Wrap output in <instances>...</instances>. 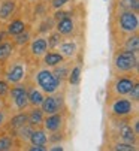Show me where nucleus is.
<instances>
[{
  "label": "nucleus",
  "mask_w": 139,
  "mask_h": 151,
  "mask_svg": "<svg viewBox=\"0 0 139 151\" xmlns=\"http://www.w3.org/2000/svg\"><path fill=\"white\" fill-rule=\"evenodd\" d=\"M27 27H29V24H27L26 19H22L19 17H15V18H11L8 21V24H6V33H8L9 37H14V36L22 33Z\"/></svg>",
  "instance_id": "18"
},
{
  "label": "nucleus",
  "mask_w": 139,
  "mask_h": 151,
  "mask_svg": "<svg viewBox=\"0 0 139 151\" xmlns=\"http://www.w3.org/2000/svg\"><path fill=\"white\" fill-rule=\"evenodd\" d=\"M30 39H32V29H30V26H29L22 33L14 36V37H12V42H14V45H15L17 48H24V47L29 44Z\"/></svg>",
  "instance_id": "28"
},
{
  "label": "nucleus",
  "mask_w": 139,
  "mask_h": 151,
  "mask_svg": "<svg viewBox=\"0 0 139 151\" xmlns=\"http://www.w3.org/2000/svg\"><path fill=\"white\" fill-rule=\"evenodd\" d=\"M139 68V54L115 50L112 54L111 73L112 75H126V73H138Z\"/></svg>",
  "instance_id": "4"
},
{
  "label": "nucleus",
  "mask_w": 139,
  "mask_h": 151,
  "mask_svg": "<svg viewBox=\"0 0 139 151\" xmlns=\"http://www.w3.org/2000/svg\"><path fill=\"white\" fill-rule=\"evenodd\" d=\"M112 9H123V11H139V0H115Z\"/></svg>",
  "instance_id": "27"
},
{
  "label": "nucleus",
  "mask_w": 139,
  "mask_h": 151,
  "mask_svg": "<svg viewBox=\"0 0 139 151\" xmlns=\"http://www.w3.org/2000/svg\"><path fill=\"white\" fill-rule=\"evenodd\" d=\"M54 29H55V30H57L64 39H66V37H72V36H75V35H76V30H78L75 17L72 15V17H67V18H64V19L57 21L55 26H54Z\"/></svg>",
  "instance_id": "14"
},
{
  "label": "nucleus",
  "mask_w": 139,
  "mask_h": 151,
  "mask_svg": "<svg viewBox=\"0 0 139 151\" xmlns=\"http://www.w3.org/2000/svg\"><path fill=\"white\" fill-rule=\"evenodd\" d=\"M139 30V17L138 12L133 11H123V9H112L111 14V35L112 42L118 39L138 33Z\"/></svg>",
  "instance_id": "1"
},
{
  "label": "nucleus",
  "mask_w": 139,
  "mask_h": 151,
  "mask_svg": "<svg viewBox=\"0 0 139 151\" xmlns=\"http://www.w3.org/2000/svg\"><path fill=\"white\" fill-rule=\"evenodd\" d=\"M3 78L12 85L24 82L29 78V68H27V60L24 55H17L11 57L3 68Z\"/></svg>",
  "instance_id": "6"
},
{
  "label": "nucleus",
  "mask_w": 139,
  "mask_h": 151,
  "mask_svg": "<svg viewBox=\"0 0 139 151\" xmlns=\"http://www.w3.org/2000/svg\"><path fill=\"white\" fill-rule=\"evenodd\" d=\"M73 0H50L48 2V8H50V12L55 11V9H61V8H66L69 5H72Z\"/></svg>",
  "instance_id": "32"
},
{
  "label": "nucleus",
  "mask_w": 139,
  "mask_h": 151,
  "mask_svg": "<svg viewBox=\"0 0 139 151\" xmlns=\"http://www.w3.org/2000/svg\"><path fill=\"white\" fill-rule=\"evenodd\" d=\"M72 61L73 60H64V61H61L60 64H57V66H54L53 68V72H54V75L61 81V82H66V79H67V75H69V70H71V68H72Z\"/></svg>",
  "instance_id": "23"
},
{
  "label": "nucleus",
  "mask_w": 139,
  "mask_h": 151,
  "mask_svg": "<svg viewBox=\"0 0 139 151\" xmlns=\"http://www.w3.org/2000/svg\"><path fill=\"white\" fill-rule=\"evenodd\" d=\"M48 150L50 151H63V145L61 144H48Z\"/></svg>",
  "instance_id": "37"
},
{
  "label": "nucleus",
  "mask_w": 139,
  "mask_h": 151,
  "mask_svg": "<svg viewBox=\"0 0 139 151\" xmlns=\"http://www.w3.org/2000/svg\"><path fill=\"white\" fill-rule=\"evenodd\" d=\"M66 58L57 51V50H48L45 54H43V57L40 58V64L42 66H45V68H50V69H53L54 66H57V64H60L61 61H64Z\"/></svg>",
  "instance_id": "19"
},
{
  "label": "nucleus",
  "mask_w": 139,
  "mask_h": 151,
  "mask_svg": "<svg viewBox=\"0 0 139 151\" xmlns=\"http://www.w3.org/2000/svg\"><path fill=\"white\" fill-rule=\"evenodd\" d=\"M9 87L11 84L5 79V78H0V97H6L8 96V91H9Z\"/></svg>",
  "instance_id": "34"
},
{
  "label": "nucleus",
  "mask_w": 139,
  "mask_h": 151,
  "mask_svg": "<svg viewBox=\"0 0 139 151\" xmlns=\"http://www.w3.org/2000/svg\"><path fill=\"white\" fill-rule=\"evenodd\" d=\"M45 114L42 112V109L39 106H30L27 109V123L33 127H42Z\"/></svg>",
  "instance_id": "20"
},
{
  "label": "nucleus",
  "mask_w": 139,
  "mask_h": 151,
  "mask_svg": "<svg viewBox=\"0 0 139 151\" xmlns=\"http://www.w3.org/2000/svg\"><path fill=\"white\" fill-rule=\"evenodd\" d=\"M6 109L9 112H17V111H26L29 109V99H27V82H19V84H12L9 87L8 96L5 97Z\"/></svg>",
  "instance_id": "7"
},
{
  "label": "nucleus",
  "mask_w": 139,
  "mask_h": 151,
  "mask_svg": "<svg viewBox=\"0 0 139 151\" xmlns=\"http://www.w3.org/2000/svg\"><path fill=\"white\" fill-rule=\"evenodd\" d=\"M29 79V78H27ZM32 81L36 87H39L45 94H54V93H58V91H63V85L66 82H61L53 72V69L50 68H45V66H40V68H36L33 72H32V78L29 79Z\"/></svg>",
  "instance_id": "3"
},
{
  "label": "nucleus",
  "mask_w": 139,
  "mask_h": 151,
  "mask_svg": "<svg viewBox=\"0 0 139 151\" xmlns=\"http://www.w3.org/2000/svg\"><path fill=\"white\" fill-rule=\"evenodd\" d=\"M106 150H112V151H136L138 150V145H133V144H127V142H123V141H114V139H109L108 145L103 147Z\"/></svg>",
  "instance_id": "26"
},
{
  "label": "nucleus",
  "mask_w": 139,
  "mask_h": 151,
  "mask_svg": "<svg viewBox=\"0 0 139 151\" xmlns=\"http://www.w3.org/2000/svg\"><path fill=\"white\" fill-rule=\"evenodd\" d=\"M26 82H27V99H29V106H40V103H42V100H43V97H45V93H43L39 87H36V85H35L32 81L26 79Z\"/></svg>",
  "instance_id": "17"
},
{
  "label": "nucleus",
  "mask_w": 139,
  "mask_h": 151,
  "mask_svg": "<svg viewBox=\"0 0 139 151\" xmlns=\"http://www.w3.org/2000/svg\"><path fill=\"white\" fill-rule=\"evenodd\" d=\"M39 108L42 109V112L45 115H51V114H55V112H66L67 105H66L64 91H58V93H54V94H45Z\"/></svg>",
  "instance_id": "9"
},
{
  "label": "nucleus",
  "mask_w": 139,
  "mask_h": 151,
  "mask_svg": "<svg viewBox=\"0 0 139 151\" xmlns=\"http://www.w3.org/2000/svg\"><path fill=\"white\" fill-rule=\"evenodd\" d=\"M66 124H67V111L45 115L42 127L46 130V133H55V132H66Z\"/></svg>",
  "instance_id": "11"
},
{
  "label": "nucleus",
  "mask_w": 139,
  "mask_h": 151,
  "mask_svg": "<svg viewBox=\"0 0 139 151\" xmlns=\"http://www.w3.org/2000/svg\"><path fill=\"white\" fill-rule=\"evenodd\" d=\"M66 60H75L79 54V45L75 39H71V40H61L58 47L55 48Z\"/></svg>",
  "instance_id": "15"
},
{
  "label": "nucleus",
  "mask_w": 139,
  "mask_h": 151,
  "mask_svg": "<svg viewBox=\"0 0 139 151\" xmlns=\"http://www.w3.org/2000/svg\"><path fill=\"white\" fill-rule=\"evenodd\" d=\"M29 2H39V0H29Z\"/></svg>",
  "instance_id": "40"
},
{
  "label": "nucleus",
  "mask_w": 139,
  "mask_h": 151,
  "mask_svg": "<svg viewBox=\"0 0 139 151\" xmlns=\"http://www.w3.org/2000/svg\"><path fill=\"white\" fill-rule=\"evenodd\" d=\"M73 15V9H66V8H61V9H55V11H53L51 12V17H53V19L55 21H60V19H64V18H67V17H72Z\"/></svg>",
  "instance_id": "31"
},
{
  "label": "nucleus",
  "mask_w": 139,
  "mask_h": 151,
  "mask_svg": "<svg viewBox=\"0 0 139 151\" xmlns=\"http://www.w3.org/2000/svg\"><path fill=\"white\" fill-rule=\"evenodd\" d=\"M24 48L27 50V55L33 61H40V58L43 57V54L48 51L46 37L45 36H40V35H35V36H32V39L29 40V44Z\"/></svg>",
  "instance_id": "10"
},
{
  "label": "nucleus",
  "mask_w": 139,
  "mask_h": 151,
  "mask_svg": "<svg viewBox=\"0 0 139 151\" xmlns=\"http://www.w3.org/2000/svg\"><path fill=\"white\" fill-rule=\"evenodd\" d=\"M106 99L108 118L130 120L132 117L138 115V103L130 100L127 96H109Z\"/></svg>",
  "instance_id": "2"
},
{
  "label": "nucleus",
  "mask_w": 139,
  "mask_h": 151,
  "mask_svg": "<svg viewBox=\"0 0 139 151\" xmlns=\"http://www.w3.org/2000/svg\"><path fill=\"white\" fill-rule=\"evenodd\" d=\"M17 147H18L17 141H15V138L11 133H8L5 130L0 133V151H12Z\"/></svg>",
  "instance_id": "25"
},
{
  "label": "nucleus",
  "mask_w": 139,
  "mask_h": 151,
  "mask_svg": "<svg viewBox=\"0 0 139 151\" xmlns=\"http://www.w3.org/2000/svg\"><path fill=\"white\" fill-rule=\"evenodd\" d=\"M6 39H9L6 30H0V42H3V40H6Z\"/></svg>",
  "instance_id": "38"
},
{
  "label": "nucleus",
  "mask_w": 139,
  "mask_h": 151,
  "mask_svg": "<svg viewBox=\"0 0 139 151\" xmlns=\"http://www.w3.org/2000/svg\"><path fill=\"white\" fill-rule=\"evenodd\" d=\"M8 117H9V111L6 109V108H2V109H0V130L3 129V126H5Z\"/></svg>",
  "instance_id": "36"
},
{
  "label": "nucleus",
  "mask_w": 139,
  "mask_h": 151,
  "mask_svg": "<svg viewBox=\"0 0 139 151\" xmlns=\"http://www.w3.org/2000/svg\"><path fill=\"white\" fill-rule=\"evenodd\" d=\"M81 72H82V66H81L79 63H76L75 66H72L71 70H69V75H67L66 82L71 84V85H78L79 81H81Z\"/></svg>",
  "instance_id": "29"
},
{
  "label": "nucleus",
  "mask_w": 139,
  "mask_h": 151,
  "mask_svg": "<svg viewBox=\"0 0 139 151\" xmlns=\"http://www.w3.org/2000/svg\"><path fill=\"white\" fill-rule=\"evenodd\" d=\"M2 108H6V103H5L3 97H0V109H2Z\"/></svg>",
  "instance_id": "39"
},
{
  "label": "nucleus",
  "mask_w": 139,
  "mask_h": 151,
  "mask_svg": "<svg viewBox=\"0 0 139 151\" xmlns=\"http://www.w3.org/2000/svg\"><path fill=\"white\" fill-rule=\"evenodd\" d=\"M114 44V51L120 50V51H129V52H138L139 54V35L133 33V35H127L121 39H118Z\"/></svg>",
  "instance_id": "13"
},
{
  "label": "nucleus",
  "mask_w": 139,
  "mask_h": 151,
  "mask_svg": "<svg viewBox=\"0 0 139 151\" xmlns=\"http://www.w3.org/2000/svg\"><path fill=\"white\" fill-rule=\"evenodd\" d=\"M22 150H26V151H46V150H48V145L26 144V145H22Z\"/></svg>",
  "instance_id": "35"
},
{
  "label": "nucleus",
  "mask_w": 139,
  "mask_h": 151,
  "mask_svg": "<svg viewBox=\"0 0 139 151\" xmlns=\"http://www.w3.org/2000/svg\"><path fill=\"white\" fill-rule=\"evenodd\" d=\"M127 97L130 100H133L135 103H139V81L133 85V88L130 90V93L127 94Z\"/></svg>",
  "instance_id": "33"
},
{
  "label": "nucleus",
  "mask_w": 139,
  "mask_h": 151,
  "mask_svg": "<svg viewBox=\"0 0 139 151\" xmlns=\"http://www.w3.org/2000/svg\"><path fill=\"white\" fill-rule=\"evenodd\" d=\"M26 124H29L27 123V109L26 111H17V112H12V115L8 117L2 130L14 135V132H17L19 127L26 126Z\"/></svg>",
  "instance_id": "12"
},
{
  "label": "nucleus",
  "mask_w": 139,
  "mask_h": 151,
  "mask_svg": "<svg viewBox=\"0 0 139 151\" xmlns=\"http://www.w3.org/2000/svg\"><path fill=\"white\" fill-rule=\"evenodd\" d=\"M29 144H36V145H48V133L43 127H35L33 132L30 133Z\"/></svg>",
  "instance_id": "22"
},
{
  "label": "nucleus",
  "mask_w": 139,
  "mask_h": 151,
  "mask_svg": "<svg viewBox=\"0 0 139 151\" xmlns=\"http://www.w3.org/2000/svg\"><path fill=\"white\" fill-rule=\"evenodd\" d=\"M106 135H109V139L123 141L133 145H138V139H139V136L133 132L130 126V120H121V118H108Z\"/></svg>",
  "instance_id": "5"
},
{
  "label": "nucleus",
  "mask_w": 139,
  "mask_h": 151,
  "mask_svg": "<svg viewBox=\"0 0 139 151\" xmlns=\"http://www.w3.org/2000/svg\"><path fill=\"white\" fill-rule=\"evenodd\" d=\"M18 8L17 0H0V21L8 23L11 18H14Z\"/></svg>",
  "instance_id": "16"
},
{
  "label": "nucleus",
  "mask_w": 139,
  "mask_h": 151,
  "mask_svg": "<svg viewBox=\"0 0 139 151\" xmlns=\"http://www.w3.org/2000/svg\"><path fill=\"white\" fill-rule=\"evenodd\" d=\"M46 37V44H48V50H55L57 47H58V44H60V42L64 39L55 29L54 30H51L48 35H46L45 36Z\"/></svg>",
  "instance_id": "30"
},
{
  "label": "nucleus",
  "mask_w": 139,
  "mask_h": 151,
  "mask_svg": "<svg viewBox=\"0 0 139 151\" xmlns=\"http://www.w3.org/2000/svg\"><path fill=\"white\" fill-rule=\"evenodd\" d=\"M54 26H55V21L53 19L51 14H50V17L46 15V17H43V18H42V21L39 23V26H37V29H36V35L46 36L51 30H54Z\"/></svg>",
  "instance_id": "24"
},
{
  "label": "nucleus",
  "mask_w": 139,
  "mask_h": 151,
  "mask_svg": "<svg viewBox=\"0 0 139 151\" xmlns=\"http://www.w3.org/2000/svg\"><path fill=\"white\" fill-rule=\"evenodd\" d=\"M138 81H139L138 73L112 75L111 81L108 82V97L109 96H127Z\"/></svg>",
  "instance_id": "8"
},
{
  "label": "nucleus",
  "mask_w": 139,
  "mask_h": 151,
  "mask_svg": "<svg viewBox=\"0 0 139 151\" xmlns=\"http://www.w3.org/2000/svg\"><path fill=\"white\" fill-rule=\"evenodd\" d=\"M17 51V47L14 45V42L6 39L3 42H0V64H5Z\"/></svg>",
  "instance_id": "21"
}]
</instances>
